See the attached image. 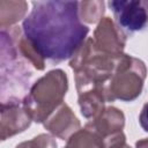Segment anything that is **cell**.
Here are the masks:
<instances>
[{
	"label": "cell",
	"mask_w": 148,
	"mask_h": 148,
	"mask_svg": "<svg viewBox=\"0 0 148 148\" xmlns=\"http://www.w3.org/2000/svg\"><path fill=\"white\" fill-rule=\"evenodd\" d=\"M117 22L128 31L142 30L148 23V2L110 1Z\"/></svg>",
	"instance_id": "2"
},
{
	"label": "cell",
	"mask_w": 148,
	"mask_h": 148,
	"mask_svg": "<svg viewBox=\"0 0 148 148\" xmlns=\"http://www.w3.org/2000/svg\"><path fill=\"white\" fill-rule=\"evenodd\" d=\"M139 120H140V125L141 127L148 132V102L145 104L141 113H140V117H139Z\"/></svg>",
	"instance_id": "3"
},
{
	"label": "cell",
	"mask_w": 148,
	"mask_h": 148,
	"mask_svg": "<svg viewBox=\"0 0 148 148\" xmlns=\"http://www.w3.org/2000/svg\"><path fill=\"white\" fill-rule=\"evenodd\" d=\"M22 29L39 56L53 61L71 58L89 32L79 17L76 1L34 2Z\"/></svg>",
	"instance_id": "1"
}]
</instances>
